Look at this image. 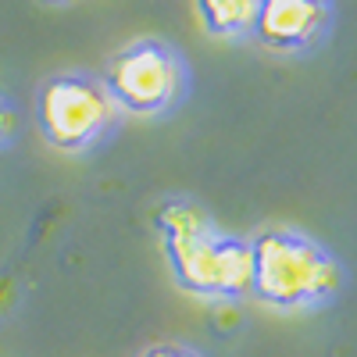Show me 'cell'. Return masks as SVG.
Here are the masks:
<instances>
[{
    "instance_id": "cell-1",
    "label": "cell",
    "mask_w": 357,
    "mask_h": 357,
    "mask_svg": "<svg viewBox=\"0 0 357 357\" xmlns=\"http://www.w3.org/2000/svg\"><path fill=\"white\" fill-rule=\"evenodd\" d=\"M158 229L172 261L175 282L193 296L232 301L247 296L254 282L250 243L215 229L204 207L190 200H165L158 207Z\"/></svg>"
},
{
    "instance_id": "cell-2",
    "label": "cell",
    "mask_w": 357,
    "mask_h": 357,
    "mask_svg": "<svg viewBox=\"0 0 357 357\" xmlns=\"http://www.w3.org/2000/svg\"><path fill=\"white\" fill-rule=\"evenodd\" d=\"M250 257H254L250 293L282 311L318 307L333 301L343 286L340 261L321 243H314L311 236L293 229L257 232L250 240Z\"/></svg>"
},
{
    "instance_id": "cell-3",
    "label": "cell",
    "mask_w": 357,
    "mask_h": 357,
    "mask_svg": "<svg viewBox=\"0 0 357 357\" xmlns=\"http://www.w3.org/2000/svg\"><path fill=\"white\" fill-rule=\"evenodd\" d=\"M40 132L57 151H89L118 122V104L93 75L65 72L43 82L36 100Z\"/></svg>"
},
{
    "instance_id": "cell-4",
    "label": "cell",
    "mask_w": 357,
    "mask_h": 357,
    "mask_svg": "<svg viewBox=\"0 0 357 357\" xmlns=\"http://www.w3.org/2000/svg\"><path fill=\"white\" fill-rule=\"evenodd\" d=\"M107 93L132 114H161L186 93V65L161 40H136L122 47L104 68Z\"/></svg>"
},
{
    "instance_id": "cell-5",
    "label": "cell",
    "mask_w": 357,
    "mask_h": 357,
    "mask_svg": "<svg viewBox=\"0 0 357 357\" xmlns=\"http://www.w3.org/2000/svg\"><path fill=\"white\" fill-rule=\"evenodd\" d=\"M333 8L329 0H261L250 33L279 54L307 50L329 29Z\"/></svg>"
},
{
    "instance_id": "cell-6",
    "label": "cell",
    "mask_w": 357,
    "mask_h": 357,
    "mask_svg": "<svg viewBox=\"0 0 357 357\" xmlns=\"http://www.w3.org/2000/svg\"><path fill=\"white\" fill-rule=\"evenodd\" d=\"M261 0H197L207 33L215 36H243L254 29Z\"/></svg>"
},
{
    "instance_id": "cell-7",
    "label": "cell",
    "mask_w": 357,
    "mask_h": 357,
    "mask_svg": "<svg viewBox=\"0 0 357 357\" xmlns=\"http://www.w3.org/2000/svg\"><path fill=\"white\" fill-rule=\"evenodd\" d=\"M143 357H204V354L190 350V347H178V343H158L151 350H143Z\"/></svg>"
},
{
    "instance_id": "cell-8",
    "label": "cell",
    "mask_w": 357,
    "mask_h": 357,
    "mask_svg": "<svg viewBox=\"0 0 357 357\" xmlns=\"http://www.w3.org/2000/svg\"><path fill=\"white\" fill-rule=\"evenodd\" d=\"M15 126H18V118H15V107H11L8 100H0V143L15 136Z\"/></svg>"
}]
</instances>
